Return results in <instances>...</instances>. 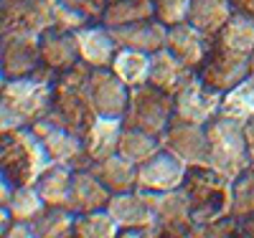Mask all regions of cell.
I'll return each instance as SVG.
<instances>
[{"label": "cell", "instance_id": "e575fe53", "mask_svg": "<svg viewBox=\"0 0 254 238\" xmlns=\"http://www.w3.org/2000/svg\"><path fill=\"white\" fill-rule=\"evenodd\" d=\"M252 213H254V167H247L231 183V215L237 221H244Z\"/></svg>", "mask_w": 254, "mask_h": 238}, {"label": "cell", "instance_id": "ffe728a7", "mask_svg": "<svg viewBox=\"0 0 254 238\" xmlns=\"http://www.w3.org/2000/svg\"><path fill=\"white\" fill-rule=\"evenodd\" d=\"M122 129H125V122L120 117H94L92 119V124L87 127V132L81 135L84 152H87L89 165L117 152Z\"/></svg>", "mask_w": 254, "mask_h": 238}, {"label": "cell", "instance_id": "7402d4cb", "mask_svg": "<svg viewBox=\"0 0 254 238\" xmlns=\"http://www.w3.org/2000/svg\"><path fill=\"white\" fill-rule=\"evenodd\" d=\"M110 198H112V190L94 175L92 167L74 170L69 210H74V213L102 210V208H107V205H110Z\"/></svg>", "mask_w": 254, "mask_h": 238}, {"label": "cell", "instance_id": "e0dca14e", "mask_svg": "<svg viewBox=\"0 0 254 238\" xmlns=\"http://www.w3.org/2000/svg\"><path fill=\"white\" fill-rule=\"evenodd\" d=\"M76 46H79V58L92 69H110L112 58L120 51L112 31L104 23H89L79 28L76 33Z\"/></svg>", "mask_w": 254, "mask_h": 238}, {"label": "cell", "instance_id": "6da1fadb", "mask_svg": "<svg viewBox=\"0 0 254 238\" xmlns=\"http://www.w3.org/2000/svg\"><path fill=\"white\" fill-rule=\"evenodd\" d=\"M54 79L56 74L41 66L31 76L3 79L0 86V132L18 127H33L46 119L54 101Z\"/></svg>", "mask_w": 254, "mask_h": 238}, {"label": "cell", "instance_id": "ba28073f", "mask_svg": "<svg viewBox=\"0 0 254 238\" xmlns=\"http://www.w3.org/2000/svg\"><path fill=\"white\" fill-rule=\"evenodd\" d=\"M0 66H3V79L36 74L41 69V36L31 31H3Z\"/></svg>", "mask_w": 254, "mask_h": 238}, {"label": "cell", "instance_id": "5b68a950", "mask_svg": "<svg viewBox=\"0 0 254 238\" xmlns=\"http://www.w3.org/2000/svg\"><path fill=\"white\" fill-rule=\"evenodd\" d=\"M183 190L193 210V226L231 215V180L211 167H188Z\"/></svg>", "mask_w": 254, "mask_h": 238}, {"label": "cell", "instance_id": "d590c367", "mask_svg": "<svg viewBox=\"0 0 254 238\" xmlns=\"http://www.w3.org/2000/svg\"><path fill=\"white\" fill-rule=\"evenodd\" d=\"M229 236H239V221L234 215H224V218L208 223H196L190 231V238H229Z\"/></svg>", "mask_w": 254, "mask_h": 238}, {"label": "cell", "instance_id": "d6a6232c", "mask_svg": "<svg viewBox=\"0 0 254 238\" xmlns=\"http://www.w3.org/2000/svg\"><path fill=\"white\" fill-rule=\"evenodd\" d=\"M74 236L76 238H117L120 226L107 208L89 210V213H76Z\"/></svg>", "mask_w": 254, "mask_h": 238}, {"label": "cell", "instance_id": "3957f363", "mask_svg": "<svg viewBox=\"0 0 254 238\" xmlns=\"http://www.w3.org/2000/svg\"><path fill=\"white\" fill-rule=\"evenodd\" d=\"M49 165L51 160L31 127L0 135V170L13 185H36Z\"/></svg>", "mask_w": 254, "mask_h": 238}, {"label": "cell", "instance_id": "7bdbcfd3", "mask_svg": "<svg viewBox=\"0 0 254 238\" xmlns=\"http://www.w3.org/2000/svg\"><path fill=\"white\" fill-rule=\"evenodd\" d=\"M239 236H244V238H254V213L247 215L244 221H239Z\"/></svg>", "mask_w": 254, "mask_h": 238}, {"label": "cell", "instance_id": "52a82bcc", "mask_svg": "<svg viewBox=\"0 0 254 238\" xmlns=\"http://www.w3.org/2000/svg\"><path fill=\"white\" fill-rule=\"evenodd\" d=\"M107 210L120 226V236H140V238H158L160 223L158 215L147 200L142 190H127V192H115L110 198Z\"/></svg>", "mask_w": 254, "mask_h": 238}, {"label": "cell", "instance_id": "74e56055", "mask_svg": "<svg viewBox=\"0 0 254 238\" xmlns=\"http://www.w3.org/2000/svg\"><path fill=\"white\" fill-rule=\"evenodd\" d=\"M89 23H92V20H87L81 13H76L74 8L64 5L61 0H59L56 13H54V26H51V28H56V31H66V33H76L79 28L89 26Z\"/></svg>", "mask_w": 254, "mask_h": 238}, {"label": "cell", "instance_id": "44dd1931", "mask_svg": "<svg viewBox=\"0 0 254 238\" xmlns=\"http://www.w3.org/2000/svg\"><path fill=\"white\" fill-rule=\"evenodd\" d=\"M79 61L81 58H79V46L74 33L56 31V28L41 33V66H46L54 74H61L76 66Z\"/></svg>", "mask_w": 254, "mask_h": 238}, {"label": "cell", "instance_id": "b9f144b4", "mask_svg": "<svg viewBox=\"0 0 254 238\" xmlns=\"http://www.w3.org/2000/svg\"><path fill=\"white\" fill-rule=\"evenodd\" d=\"M231 8H234V13H242L254 20V0H231Z\"/></svg>", "mask_w": 254, "mask_h": 238}, {"label": "cell", "instance_id": "d6986e66", "mask_svg": "<svg viewBox=\"0 0 254 238\" xmlns=\"http://www.w3.org/2000/svg\"><path fill=\"white\" fill-rule=\"evenodd\" d=\"M110 31L120 48H135V51H145L150 56L165 48V43H168V26L160 23L158 18L137 20V23L110 28Z\"/></svg>", "mask_w": 254, "mask_h": 238}, {"label": "cell", "instance_id": "f1b7e54d", "mask_svg": "<svg viewBox=\"0 0 254 238\" xmlns=\"http://www.w3.org/2000/svg\"><path fill=\"white\" fill-rule=\"evenodd\" d=\"M147 18H155V0H110L102 23L107 28H120Z\"/></svg>", "mask_w": 254, "mask_h": 238}, {"label": "cell", "instance_id": "836d02e7", "mask_svg": "<svg viewBox=\"0 0 254 238\" xmlns=\"http://www.w3.org/2000/svg\"><path fill=\"white\" fill-rule=\"evenodd\" d=\"M74 221L76 213L69 208H46L41 218L33 223L36 238H69L74 236Z\"/></svg>", "mask_w": 254, "mask_h": 238}, {"label": "cell", "instance_id": "5bb4252c", "mask_svg": "<svg viewBox=\"0 0 254 238\" xmlns=\"http://www.w3.org/2000/svg\"><path fill=\"white\" fill-rule=\"evenodd\" d=\"M221 99L224 94L211 89L201 81V76L196 74L183 89L173 96V109L178 119L193 122V124H208L211 119H216L221 114Z\"/></svg>", "mask_w": 254, "mask_h": 238}, {"label": "cell", "instance_id": "8992f818", "mask_svg": "<svg viewBox=\"0 0 254 238\" xmlns=\"http://www.w3.org/2000/svg\"><path fill=\"white\" fill-rule=\"evenodd\" d=\"M173 117H176L173 96L160 92L158 86L147 81L142 86H132L130 89V101H127V112H125L122 122H125V127H135L147 135L160 137Z\"/></svg>", "mask_w": 254, "mask_h": 238}, {"label": "cell", "instance_id": "7a4b0ae2", "mask_svg": "<svg viewBox=\"0 0 254 238\" xmlns=\"http://www.w3.org/2000/svg\"><path fill=\"white\" fill-rule=\"evenodd\" d=\"M89 76L92 66L79 61L69 71H61L54 79V101L49 119L66 127L74 135H84L92 119L97 117L89 101Z\"/></svg>", "mask_w": 254, "mask_h": 238}, {"label": "cell", "instance_id": "7c38bea8", "mask_svg": "<svg viewBox=\"0 0 254 238\" xmlns=\"http://www.w3.org/2000/svg\"><path fill=\"white\" fill-rule=\"evenodd\" d=\"M59 0H0V28L46 33L54 26Z\"/></svg>", "mask_w": 254, "mask_h": 238}, {"label": "cell", "instance_id": "9a60e30c", "mask_svg": "<svg viewBox=\"0 0 254 238\" xmlns=\"http://www.w3.org/2000/svg\"><path fill=\"white\" fill-rule=\"evenodd\" d=\"M89 101L97 117H125L130 101V86L120 81L110 69H92Z\"/></svg>", "mask_w": 254, "mask_h": 238}, {"label": "cell", "instance_id": "277c9868", "mask_svg": "<svg viewBox=\"0 0 254 238\" xmlns=\"http://www.w3.org/2000/svg\"><path fill=\"white\" fill-rule=\"evenodd\" d=\"M206 137H208L206 167H211L214 172L234 183L249 167L244 122L219 114L216 119H211L206 124Z\"/></svg>", "mask_w": 254, "mask_h": 238}, {"label": "cell", "instance_id": "8fae6325", "mask_svg": "<svg viewBox=\"0 0 254 238\" xmlns=\"http://www.w3.org/2000/svg\"><path fill=\"white\" fill-rule=\"evenodd\" d=\"M36 137L44 144L46 155L54 165H66V167H74V170H81V167H89V160H87V152H84V140L81 135H74L69 132L66 127L56 124L54 119H41L36 122L33 127Z\"/></svg>", "mask_w": 254, "mask_h": 238}, {"label": "cell", "instance_id": "2e32d148", "mask_svg": "<svg viewBox=\"0 0 254 238\" xmlns=\"http://www.w3.org/2000/svg\"><path fill=\"white\" fill-rule=\"evenodd\" d=\"M186 175H188V165L181 162L176 155L160 149L153 160H147L145 165L137 167V190L168 192V190L183 188Z\"/></svg>", "mask_w": 254, "mask_h": 238}, {"label": "cell", "instance_id": "f546056e", "mask_svg": "<svg viewBox=\"0 0 254 238\" xmlns=\"http://www.w3.org/2000/svg\"><path fill=\"white\" fill-rule=\"evenodd\" d=\"M160 149H163V147H160V137L147 135V132H142V129H135V127H125V129H122L117 152H120L122 157H127L130 162H135L137 167L145 165L147 160H153Z\"/></svg>", "mask_w": 254, "mask_h": 238}, {"label": "cell", "instance_id": "ee69618b", "mask_svg": "<svg viewBox=\"0 0 254 238\" xmlns=\"http://www.w3.org/2000/svg\"><path fill=\"white\" fill-rule=\"evenodd\" d=\"M249 61H252V71H254V51H252V56H249Z\"/></svg>", "mask_w": 254, "mask_h": 238}, {"label": "cell", "instance_id": "4dcf8cb0", "mask_svg": "<svg viewBox=\"0 0 254 238\" xmlns=\"http://www.w3.org/2000/svg\"><path fill=\"white\" fill-rule=\"evenodd\" d=\"M15 221H26V223H36L41 218V213H44L49 205L46 200L41 198V192L36 185H15L10 200L3 205Z\"/></svg>", "mask_w": 254, "mask_h": 238}, {"label": "cell", "instance_id": "ac0fdd59", "mask_svg": "<svg viewBox=\"0 0 254 238\" xmlns=\"http://www.w3.org/2000/svg\"><path fill=\"white\" fill-rule=\"evenodd\" d=\"M211 41L206 33H201L193 23H178V26H171L168 28V43L165 48L171 51L176 58H181L188 69L198 71L201 63L206 61L208 51H211Z\"/></svg>", "mask_w": 254, "mask_h": 238}, {"label": "cell", "instance_id": "d4e9b609", "mask_svg": "<svg viewBox=\"0 0 254 238\" xmlns=\"http://www.w3.org/2000/svg\"><path fill=\"white\" fill-rule=\"evenodd\" d=\"M231 15H234L231 0H193L188 13V23H193L201 33H206L214 41Z\"/></svg>", "mask_w": 254, "mask_h": 238}, {"label": "cell", "instance_id": "60d3db41", "mask_svg": "<svg viewBox=\"0 0 254 238\" xmlns=\"http://www.w3.org/2000/svg\"><path fill=\"white\" fill-rule=\"evenodd\" d=\"M244 137H247V155H249V167H254V117L244 122Z\"/></svg>", "mask_w": 254, "mask_h": 238}, {"label": "cell", "instance_id": "4316f807", "mask_svg": "<svg viewBox=\"0 0 254 238\" xmlns=\"http://www.w3.org/2000/svg\"><path fill=\"white\" fill-rule=\"evenodd\" d=\"M110 71L125 81L127 86H142L150 79V53L145 51H135V48H120L112 58Z\"/></svg>", "mask_w": 254, "mask_h": 238}, {"label": "cell", "instance_id": "1f68e13d", "mask_svg": "<svg viewBox=\"0 0 254 238\" xmlns=\"http://www.w3.org/2000/svg\"><path fill=\"white\" fill-rule=\"evenodd\" d=\"M221 114L239 122H249L254 117V71L247 79H242L234 89H229L224 94Z\"/></svg>", "mask_w": 254, "mask_h": 238}, {"label": "cell", "instance_id": "30bf717a", "mask_svg": "<svg viewBox=\"0 0 254 238\" xmlns=\"http://www.w3.org/2000/svg\"><path fill=\"white\" fill-rule=\"evenodd\" d=\"M196 74L201 76V81L206 86L226 94L242 79H247L252 74V61H249V56L234 53V51L219 46V43H211V51Z\"/></svg>", "mask_w": 254, "mask_h": 238}, {"label": "cell", "instance_id": "484cf974", "mask_svg": "<svg viewBox=\"0 0 254 238\" xmlns=\"http://www.w3.org/2000/svg\"><path fill=\"white\" fill-rule=\"evenodd\" d=\"M71 183H74V167L51 162L44 170V175L38 178L36 188L41 192V198L46 200V205H51V208H69Z\"/></svg>", "mask_w": 254, "mask_h": 238}, {"label": "cell", "instance_id": "cb8c5ba5", "mask_svg": "<svg viewBox=\"0 0 254 238\" xmlns=\"http://www.w3.org/2000/svg\"><path fill=\"white\" fill-rule=\"evenodd\" d=\"M94 175L107 185L115 192H127V190H135L137 188V165L130 162L127 157H122L120 152L104 157V160H97L89 165Z\"/></svg>", "mask_w": 254, "mask_h": 238}, {"label": "cell", "instance_id": "ab89813d", "mask_svg": "<svg viewBox=\"0 0 254 238\" xmlns=\"http://www.w3.org/2000/svg\"><path fill=\"white\" fill-rule=\"evenodd\" d=\"M5 238H36V231H33V223H26V221H10V226L3 231Z\"/></svg>", "mask_w": 254, "mask_h": 238}, {"label": "cell", "instance_id": "83f0119b", "mask_svg": "<svg viewBox=\"0 0 254 238\" xmlns=\"http://www.w3.org/2000/svg\"><path fill=\"white\" fill-rule=\"evenodd\" d=\"M214 43H219V46L234 51V53L252 56V51H254V20L242 15V13H234L226 20V26L219 31Z\"/></svg>", "mask_w": 254, "mask_h": 238}, {"label": "cell", "instance_id": "603a6c76", "mask_svg": "<svg viewBox=\"0 0 254 238\" xmlns=\"http://www.w3.org/2000/svg\"><path fill=\"white\" fill-rule=\"evenodd\" d=\"M196 76L193 69H188L181 58H176L168 48H160L158 53L150 56V81L153 86H158L160 92L176 96L183 86Z\"/></svg>", "mask_w": 254, "mask_h": 238}, {"label": "cell", "instance_id": "9c48e42d", "mask_svg": "<svg viewBox=\"0 0 254 238\" xmlns=\"http://www.w3.org/2000/svg\"><path fill=\"white\" fill-rule=\"evenodd\" d=\"M160 147L165 152L176 155L181 162L188 167H206L208 157V137H206V127L193 124L173 117L168 129L160 135Z\"/></svg>", "mask_w": 254, "mask_h": 238}, {"label": "cell", "instance_id": "8d00e7d4", "mask_svg": "<svg viewBox=\"0 0 254 238\" xmlns=\"http://www.w3.org/2000/svg\"><path fill=\"white\" fill-rule=\"evenodd\" d=\"M190 3L193 0H155V18L168 28L186 23L190 13Z\"/></svg>", "mask_w": 254, "mask_h": 238}, {"label": "cell", "instance_id": "4fadbf2b", "mask_svg": "<svg viewBox=\"0 0 254 238\" xmlns=\"http://www.w3.org/2000/svg\"><path fill=\"white\" fill-rule=\"evenodd\" d=\"M145 195L158 215L163 236L190 238V231H193V210H190V200H188L183 188L168 190V192H145Z\"/></svg>", "mask_w": 254, "mask_h": 238}, {"label": "cell", "instance_id": "f35d334b", "mask_svg": "<svg viewBox=\"0 0 254 238\" xmlns=\"http://www.w3.org/2000/svg\"><path fill=\"white\" fill-rule=\"evenodd\" d=\"M61 3L74 8L87 20H92V23H102V15H104V10H107L110 0H61Z\"/></svg>", "mask_w": 254, "mask_h": 238}]
</instances>
